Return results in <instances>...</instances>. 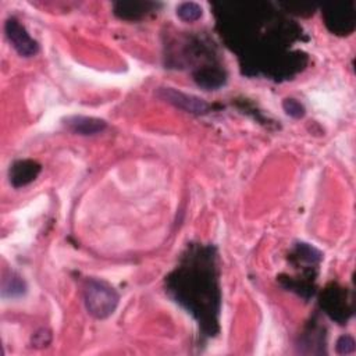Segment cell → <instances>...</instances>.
<instances>
[{
	"label": "cell",
	"mask_w": 356,
	"mask_h": 356,
	"mask_svg": "<svg viewBox=\"0 0 356 356\" xmlns=\"http://www.w3.org/2000/svg\"><path fill=\"white\" fill-rule=\"evenodd\" d=\"M63 124L74 134L78 135H96L106 129L107 122L102 118L88 115H68L63 120Z\"/></svg>",
	"instance_id": "cell-8"
},
{
	"label": "cell",
	"mask_w": 356,
	"mask_h": 356,
	"mask_svg": "<svg viewBox=\"0 0 356 356\" xmlns=\"http://www.w3.org/2000/svg\"><path fill=\"white\" fill-rule=\"evenodd\" d=\"M157 96L172 104L174 107L177 108H181L186 113H191V114H206L209 110H210V104L203 100L202 97H197L195 95H189V93H185V92H181V90H177L175 88H159L157 89Z\"/></svg>",
	"instance_id": "cell-6"
},
{
	"label": "cell",
	"mask_w": 356,
	"mask_h": 356,
	"mask_svg": "<svg viewBox=\"0 0 356 356\" xmlns=\"http://www.w3.org/2000/svg\"><path fill=\"white\" fill-rule=\"evenodd\" d=\"M120 302L118 292L106 281L89 278L83 285V303L88 313L99 320L110 317Z\"/></svg>",
	"instance_id": "cell-2"
},
{
	"label": "cell",
	"mask_w": 356,
	"mask_h": 356,
	"mask_svg": "<svg viewBox=\"0 0 356 356\" xmlns=\"http://www.w3.org/2000/svg\"><path fill=\"white\" fill-rule=\"evenodd\" d=\"M352 299L346 291L338 285H330L324 289L320 298L321 309L339 324H345L353 312Z\"/></svg>",
	"instance_id": "cell-4"
},
{
	"label": "cell",
	"mask_w": 356,
	"mask_h": 356,
	"mask_svg": "<svg viewBox=\"0 0 356 356\" xmlns=\"http://www.w3.org/2000/svg\"><path fill=\"white\" fill-rule=\"evenodd\" d=\"M25 280L15 271H7L1 278V296L4 299H15L26 292Z\"/></svg>",
	"instance_id": "cell-11"
},
{
	"label": "cell",
	"mask_w": 356,
	"mask_h": 356,
	"mask_svg": "<svg viewBox=\"0 0 356 356\" xmlns=\"http://www.w3.org/2000/svg\"><path fill=\"white\" fill-rule=\"evenodd\" d=\"M177 15L185 22H193L203 15V8L195 1H184L178 4Z\"/></svg>",
	"instance_id": "cell-13"
},
{
	"label": "cell",
	"mask_w": 356,
	"mask_h": 356,
	"mask_svg": "<svg viewBox=\"0 0 356 356\" xmlns=\"http://www.w3.org/2000/svg\"><path fill=\"white\" fill-rule=\"evenodd\" d=\"M159 6V3L153 1H115L113 10L114 14L122 19L138 21L154 11Z\"/></svg>",
	"instance_id": "cell-9"
},
{
	"label": "cell",
	"mask_w": 356,
	"mask_h": 356,
	"mask_svg": "<svg viewBox=\"0 0 356 356\" xmlns=\"http://www.w3.org/2000/svg\"><path fill=\"white\" fill-rule=\"evenodd\" d=\"M193 79L200 88L214 90L225 85L227 72L218 65H202L193 71Z\"/></svg>",
	"instance_id": "cell-10"
},
{
	"label": "cell",
	"mask_w": 356,
	"mask_h": 356,
	"mask_svg": "<svg viewBox=\"0 0 356 356\" xmlns=\"http://www.w3.org/2000/svg\"><path fill=\"white\" fill-rule=\"evenodd\" d=\"M282 7H285V10L293 13L296 11V14H303V11H307V14H313V10L316 8L313 4H292V3H288V4H281Z\"/></svg>",
	"instance_id": "cell-17"
},
{
	"label": "cell",
	"mask_w": 356,
	"mask_h": 356,
	"mask_svg": "<svg viewBox=\"0 0 356 356\" xmlns=\"http://www.w3.org/2000/svg\"><path fill=\"white\" fill-rule=\"evenodd\" d=\"M4 32L8 42L19 56L32 57L39 51L38 42L28 33L26 28L15 17L6 19Z\"/></svg>",
	"instance_id": "cell-5"
},
{
	"label": "cell",
	"mask_w": 356,
	"mask_h": 356,
	"mask_svg": "<svg viewBox=\"0 0 356 356\" xmlns=\"http://www.w3.org/2000/svg\"><path fill=\"white\" fill-rule=\"evenodd\" d=\"M51 342V331L47 328L38 330L31 339V343L33 348H44Z\"/></svg>",
	"instance_id": "cell-16"
},
{
	"label": "cell",
	"mask_w": 356,
	"mask_h": 356,
	"mask_svg": "<svg viewBox=\"0 0 356 356\" xmlns=\"http://www.w3.org/2000/svg\"><path fill=\"white\" fill-rule=\"evenodd\" d=\"M323 17L327 28L335 35H349L356 25L353 1L330 3L323 7Z\"/></svg>",
	"instance_id": "cell-3"
},
{
	"label": "cell",
	"mask_w": 356,
	"mask_h": 356,
	"mask_svg": "<svg viewBox=\"0 0 356 356\" xmlns=\"http://www.w3.org/2000/svg\"><path fill=\"white\" fill-rule=\"evenodd\" d=\"M282 108L292 118H303L305 114H306V108H305L303 103H300L299 100H296L293 97L284 99L282 100Z\"/></svg>",
	"instance_id": "cell-14"
},
{
	"label": "cell",
	"mask_w": 356,
	"mask_h": 356,
	"mask_svg": "<svg viewBox=\"0 0 356 356\" xmlns=\"http://www.w3.org/2000/svg\"><path fill=\"white\" fill-rule=\"evenodd\" d=\"M217 277L213 248L196 246L188 250L181 266L167 278V291L199 320L209 335L217 330L220 310Z\"/></svg>",
	"instance_id": "cell-1"
},
{
	"label": "cell",
	"mask_w": 356,
	"mask_h": 356,
	"mask_svg": "<svg viewBox=\"0 0 356 356\" xmlns=\"http://www.w3.org/2000/svg\"><path fill=\"white\" fill-rule=\"evenodd\" d=\"M295 257L299 261L314 266V264L321 261L323 254L314 246H312L309 243H305V242H299L295 246Z\"/></svg>",
	"instance_id": "cell-12"
},
{
	"label": "cell",
	"mask_w": 356,
	"mask_h": 356,
	"mask_svg": "<svg viewBox=\"0 0 356 356\" xmlns=\"http://www.w3.org/2000/svg\"><path fill=\"white\" fill-rule=\"evenodd\" d=\"M355 349H356V346H355L353 337H350V335H341L337 339V343H335L337 353H339V355H350V353L355 352Z\"/></svg>",
	"instance_id": "cell-15"
},
{
	"label": "cell",
	"mask_w": 356,
	"mask_h": 356,
	"mask_svg": "<svg viewBox=\"0 0 356 356\" xmlns=\"http://www.w3.org/2000/svg\"><path fill=\"white\" fill-rule=\"evenodd\" d=\"M40 171H42V165L35 160H31V159L17 160L10 167L8 178L14 188H21L35 181Z\"/></svg>",
	"instance_id": "cell-7"
}]
</instances>
